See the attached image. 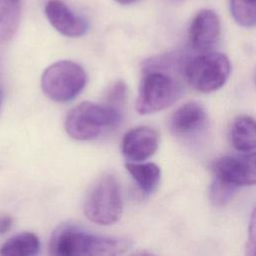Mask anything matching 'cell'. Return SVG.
Returning a JSON list of instances; mask_svg holds the SVG:
<instances>
[{
    "mask_svg": "<svg viewBox=\"0 0 256 256\" xmlns=\"http://www.w3.org/2000/svg\"><path fill=\"white\" fill-rule=\"evenodd\" d=\"M13 223V219L10 215H1L0 216V235L5 234L10 230Z\"/></svg>",
    "mask_w": 256,
    "mask_h": 256,
    "instance_id": "e0dca14e",
    "label": "cell"
},
{
    "mask_svg": "<svg viewBox=\"0 0 256 256\" xmlns=\"http://www.w3.org/2000/svg\"><path fill=\"white\" fill-rule=\"evenodd\" d=\"M181 85L162 60L149 61L143 70L135 108L141 115L171 106L181 94Z\"/></svg>",
    "mask_w": 256,
    "mask_h": 256,
    "instance_id": "7a4b0ae2",
    "label": "cell"
},
{
    "mask_svg": "<svg viewBox=\"0 0 256 256\" xmlns=\"http://www.w3.org/2000/svg\"><path fill=\"white\" fill-rule=\"evenodd\" d=\"M125 168L144 194H151L157 189L161 179V170L155 163L127 162Z\"/></svg>",
    "mask_w": 256,
    "mask_h": 256,
    "instance_id": "4fadbf2b",
    "label": "cell"
},
{
    "mask_svg": "<svg viewBox=\"0 0 256 256\" xmlns=\"http://www.w3.org/2000/svg\"><path fill=\"white\" fill-rule=\"evenodd\" d=\"M207 121L204 107L195 101L180 106L170 120L171 131L178 136H187L203 129Z\"/></svg>",
    "mask_w": 256,
    "mask_h": 256,
    "instance_id": "8fae6325",
    "label": "cell"
},
{
    "mask_svg": "<svg viewBox=\"0 0 256 256\" xmlns=\"http://www.w3.org/2000/svg\"><path fill=\"white\" fill-rule=\"evenodd\" d=\"M211 169L210 199L217 206L230 201L239 188L256 182L255 153L222 156L212 163Z\"/></svg>",
    "mask_w": 256,
    "mask_h": 256,
    "instance_id": "3957f363",
    "label": "cell"
},
{
    "mask_svg": "<svg viewBox=\"0 0 256 256\" xmlns=\"http://www.w3.org/2000/svg\"><path fill=\"white\" fill-rule=\"evenodd\" d=\"M0 101H1V91H0Z\"/></svg>",
    "mask_w": 256,
    "mask_h": 256,
    "instance_id": "ffe728a7",
    "label": "cell"
},
{
    "mask_svg": "<svg viewBox=\"0 0 256 256\" xmlns=\"http://www.w3.org/2000/svg\"><path fill=\"white\" fill-rule=\"evenodd\" d=\"M44 12L49 23L64 36L73 38L80 37L88 30L86 20L75 14L61 0L47 1Z\"/></svg>",
    "mask_w": 256,
    "mask_h": 256,
    "instance_id": "30bf717a",
    "label": "cell"
},
{
    "mask_svg": "<svg viewBox=\"0 0 256 256\" xmlns=\"http://www.w3.org/2000/svg\"><path fill=\"white\" fill-rule=\"evenodd\" d=\"M119 120V110L114 106L85 101L68 112L65 130L71 138L87 141L97 138L106 129L115 126Z\"/></svg>",
    "mask_w": 256,
    "mask_h": 256,
    "instance_id": "277c9868",
    "label": "cell"
},
{
    "mask_svg": "<svg viewBox=\"0 0 256 256\" xmlns=\"http://www.w3.org/2000/svg\"><path fill=\"white\" fill-rule=\"evenodd\" d=\"M116 2L120 3V4H131V3H134V2H137L139 0H115Z\"/></svg>",
    "mask_w": 256,
    "mask_h": 256,
    "instance_id": "d6986e66",
    "label": "cell"
},
{
    "mask_svg": "<svg viewBox=\"0 0 256 256\" xmlns=\"http://www.w3.org/2000/svg\"><path fill=\"white\" fill-rule=\"evenodd\" d=\"M221 23L217 13L211 9H202L194 16L188 30L191 47L208 52L220 40Z\"/></svg>",
    "mask_w": 256,
    "mask_h": 256,
    "instance_id": "ba28073f",
    "label": "cell"
},
{
    "mask_svg": "<svg viewBox=\"0 0 256 256\" xmlns=\"http://www.w3.org/2000/svg\"><path fill=\"white\" fill-rule=\"evenodd\" d=\"M131 256H157V255H154L150 252H147V251H140V252H137Z\"/></svg>",
    "mask_w": 256,
    "mask_h": 256,
    "instance_id": "ac0fdd59",
    "label": "cell"
},
{
    "mask_svg": "<svg viewBox=\"0 0 256 256\" xmlns=\"http://www.w3.org/2000/svg\"><path fill=\"white\" fill-rule=\"evenodd\" d=\"M39 250V238L32 232H22L1 245L0 256H37Z\"/></svg>",
    "mask_w": 256,
    "mask_h": 256,
    "instance_id": "5bb4252c",
    "label": "cell"
},
{
    "mask_svg": "<svg viewBox=\"0 0 256 256\" xmlns=\"http://www.w3.org/2000/svg\"><path fill=\"white\" fill-rule=\"evenodd\" d=\"M230 61L219 52H203L191 58L183 69L187 82L196 90L208 93L220 89L230 75Z\"/></svg>",
    "mask_w": 256,
    "mask_h": 256,
    "instance_id": "52a82bcc",
    "label": "cell"
},
{
    "mask_svg": "<svg viewBox=\"0 0 256 256\" xmlns=\"http://www.w3.org/2000/svg\"><path fill=\"white\" fill-rule=\"evenodd\" d=\"M231 145L241 153H254L256 147L255 121L252 117L242 115L236 117L229 130Z\"/></svg>",
    "mask_w": 256,
    "mask_h": 256,
    "instance_id": "7c38bea8",
    "label": "cell"
},
{
    "mask_svg": "<svg viewBox=\"0 0 256 256\" xmlns=\"http://www.w3.org/2000/svg\"><path fill=\"white\" fill-rule=\"evenodd\" d=\"M158 146V132L149 126H139L126 132L121 149L129 162H142L154 155Z\"/></svg>",
    "mask_w": 256,
    "mask_h": 256,
    "instance_id": "9c48e42d",
    "label": "cell"
},
{
    "mask_svg": "<svg viewBox=\"0 0 256 256\" xmlns=\"http://www.w3.org/2000/svg\"><path fill=\"white\" fill-rule=\"evenodd\" d=\"M87 75L82 66L70 60L57 61L48 66L41 77L44 94L53 101L66 103L84 89Z\"/></svg>",
    "mask_w": 256,
    "mask_h": 256,
    "instance_id": "8992f818",
    "label": "cell"
},
{
    "mask_svg": "<svg viewBox=\"0 0 256 256\" xmlns=\"http://www.w3.org/2000/svg\"><path fill=\"white\" fill-rule=\"evenodd\" d=\"M85 216L99 225H111L119 220L123 201L118 180L111 174H104L92 185L84 201Z\"/></svg>",
    "mask_w": 256,
    "mask_h": 256,
    "instance_id": "5b68a950",
    "label": "cell"
},
{
    "mask_svg": "<svg viewBox=\"0 0 256 256\" xmlns=\"http://www.w3.org/2000/svg\"><path fill=\"white\" fill-rule=\"evenodd\" d=\"M131 246L125 237L102 236L75 225H60L49 243L50 256H120Z\"/></svg>",
    "mask_w": 256,
    "mask_h": 256,
    "instance_id": "6da1fadb",
    "label": "cell"
},
{
    "mask_svg": "<svg viewBox=\"0 0 256 256\" xmlns=\"http://www.w3.org/2000/svg\"><path fill=\"white\" fill-rule=\"evenodd\" d=\"M20 16V0H0V43L9 41L15 35Z\"/></svg>",
    "mask_w": 256,
    "mask_h": 256,
    "instance_id": "9a60e30c",
    "label": "cell"
},
{
    "mask_svg": "<svg viewBox=\"0 0 256 256\" xmlns=\"http://www.w3.org/2000/svg\"><path fill=\"white\" fill-rule=\"evenodd\" d=\"M230 12L240 26L252 28L256 23V0H230Z\"/></svg>",
    "mask_w": 256,
    "mask_h": 256,
    "instance_id": "2e32d148",
    "label": "cell"
}]
</instances>
